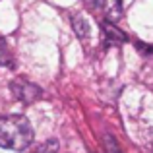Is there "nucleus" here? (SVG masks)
I'll return each instance as SVG.
<instances>
[{
  "instance_id": "nucleus-6",
  "label": "nucleus",
  "mask_w": 153,
  "mask_h": 153,
  "mask_svg": "<svg viewBox=\"0 0 153 153\" xmlns=\"http://www.w3.org/2000/svg\"><path fill=\"white\" fill-rule=\"evenodd\" d=\"M0 64L12 68V56H10V51H8V47H6L4 41H0Z\"/></svg>"
},
{
  "instance_id": "nucleus-2",
  "label": "nucleus",
  "mask_w": 153,
  "mask_h": 153,
  "mask_svg": "<svg viewBox=\"0 0 153 153\" xmlns=\"http://www.w3.org/2000/svg\"><path fill=\"white\" fill-rule=\"evenodd\" d=\"M10 87H12V93L23 103H33L41 97V89L35 83L25 82V79H14Z\"/></svg>"
},
{
  "instance_id": "nucleus-5",
  "label": "nucleus",
  "mask_w": 153,
  "mask_h": 153,
  "mask_svg": "<svg viewBox=\"0 0 153 153\" xmlns=\"http://www.w3.org/2000/svg\"><path fill=\"white\" fill-rule=\"evenodd\" d=\"M72 27H74L76 35H78L79 39H85L91 31L89 23H87V19L83 18V16H74V18H72Z\"/></svg>"
},
{
  "instance_id": "nucleus-4",
  "label": "nucleus",
  "mask_w": 153,
  "mask_h": 153,
  "mask_svg": "<svg viewBox=\"0 0 153 153\" xmlns=\"http://www.w3.org/2000/svg\"><path fill=\"white\" fill-rule=\"evenodd\" d=\"M101 33H103V41L107 43V45H122V43H126V35H124L112 22H103L101 23Z\"/></svg>"
},
{
  "instance_id": "nucleus-3",
  "label": "nucleus",
  "mask_w": 153,
  "mask_h": 153,
  "mask_svg": "<svg viewBox=\"0 0 153 153\" xmlns=\"http://www.w3.org/2000/svg\"><path fill=\"white\" fill-rule=\"evenodd\" d=\"M95 6L107 18V22H116L122 16V0H95Z\"/></svg>"
},
{
  "instance_id": "nucleus-7",
  "label": "nucleus",
  "mask_w": 153,
  "mask_h": 153,
  "mask_svg": "<svg viewBox=\"0 0 153 153\" xmlns=\"http://www.w3.org/2000/svg\"><path fill=\"white\" fill-rule=\"evenodd\" d=\"M56 149H58V143H56L54 140H51V142L43 143V146L39 147L37 151H33V153H56Z\"/></svg>"
},
{
  "instance_id": "nucleus-1",
  "label": "nucleus",
  "mask_w": 153,
  "mask_h": 153,
  "mask_svg": "<svg viewBox=\"0 0 153 153\" xmlns=\"http://www.w3.org/2000/svg\"><path fill=\"white\" fill-rule=\"evenodd\" d=\"M33 142V128L25 116L10 114L0 118V147L10 151H23Z\"/></svg>"
}]
</instances>
